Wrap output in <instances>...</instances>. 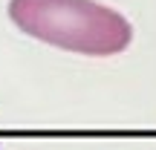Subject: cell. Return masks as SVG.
Returning a JSON list of instances; mask_svg holds the SVG:
<instances>
[{
	"instance_id": "6da1fadb",
	"label": "cell",
	"mask_w": 156,
	"mask_h": 150,
	"mask_svg": "<svg viewBox=\"0 0 156 150\" xmlns=\"http://www.w3.org/2000/svg\"><path fill=\"white\" fill-rule=\"evenodd\" d=\"M9 17L29 38L90 58L119 55L133 40L130 20L98 0H9Z\"/></svg>"
}]
</instances>
